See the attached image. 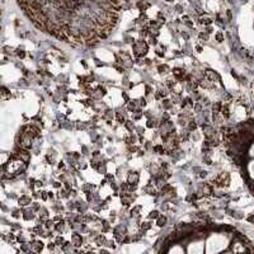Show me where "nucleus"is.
<instances>
[{
	"mask_svg": "<svg viewBox=\"0 0 254 254\" xmlns=\"http://www.w3.org/2000/svg\"><path fill=\"white\" fill-rule=\"evenodd\" d=\"M138 182V173L132 172L129 175V184H137Z\"/></svg>",
	"mask_w": 254,
	"mask_h": 254,
	"instance_id": "nucleus-5",
	"label": "nucleus"
},
{
	"mask_svg": "<svg viewBox=\"0 0 254 254\" xmlns=\"http://www.w3.org/2000/svg\"><path fill=\"white\" fill-rule=\"evenodd\" d=\"M134 52L136 56L141 57V56H145L147 54V45L144 42V41H138L135 46H134Z\"/></svg>",
	"mask_w": 254,
	"mask_h": 254,
	"instance_id": "nucleus-2",
	"label": "nucleus"
},
{
	"mask_svg": "<svg viewBox=\"0 0 254 254\" xmlns=\"http://www.w3.org/2000/svg\"><path fill=\"white\" fill-rule=\"evenodd\" d=\"M32 248L36 252H41L42 248H43V244L41 243V241H33V243H32Z\"/></svg>",
	"mask_w": 254,
	"mask_h": 254,
	"instance_id": "nucleus-9",
	"label": "nucleus"
},
{
	"mask_svg": "<svg viewBox=\"0 0 254 254\" xmlns=\"http://www.w3.org/2000/svg\"><path fill=\"white\" fill-rule=\"evenodd\" d=\"M140 106H141V107H145V106H146V101H145V98H141V99H140Z\"/></svg>",
	"mask_w": 254,
	"mask_h": 254,
	"instance_id": "nucleus-31",
	"label": "nucleus"
},
{
	"mask_svg": "<svg viewBox=\"0 0 254 254\" xmlns=\"http://www.w3.org/2000/svg\"><path fill=\"white\" fill-rule=\"evenodd\" d=\"M33 183H34V179H29V187H33L34 186Z\"/></svg>",
	"mask_w": 254,
	"mask_h": 254,
	"instance_id": "nucleus-41",
	"label": "nucleus"
},
{
	"mask_svg": "<svg viewBox=\"0 0 254 254\" xmlns=\"http://www.w3.org/2000/svg\"><path fill=\"white\" fill-rule=\"evenodd\" d=\"M98 170H99L101 173H102V172L104 173V172H106V165H99V166H98Z\"/></svg>",
	"mask_w": 254,
	"mask_h": 254,
	"instance_id": "nucleus-32",
	"label": "nucleus"
},
{
	"mask_svg": "<svg viewBox=\"0 0 254 254\" xmlns=\"http://www.w3.org/2000/svg\"><path fill=\"white\" fill-rule=\"evenodd\" d=\"M54 186H55L56 188H59V187H60V183H59V182H55V184H54Z\"/></svg>",
	"mask_w": 254,
	"mask_h": 254,
	"instance_id": "nucleus-43",
	"label": "nucleus"
},
{
	"mask_svg": "<svg viewBox=\"0 0 254 254\" xmlns=\"http://www.w3.org/2000/svg\"><path fill=\"white\" fill-rule=\"evenodd\" d=\"M123 111H121V109H118L117 111V121L119 123H125L126 122V119H125V114L122 113Z\"/></svg>",
	"mask_w": 254,
	"mask_h": 254,
	"instance_id": "nucleus-11",
	"label": "nucleus"
},
{
	"mask_svg": "<svg viewBox=\"0 0 254 254\" xmlns=\"http://www.w3.org/2000/svg\"><path fill=\"white\" fill-rule=\"evenodd\" d=\"M17 55H18V57H20V59H23V57H24V51H23V48L17 50Z\"/></svg>",
	"mask_w": 254,
	"mask_h": 254,
	"instance_id": "nucleus-26",
	"label": "nucleus"
},
{
	"mask_svg": "<svg viewBox=\"0 0 254 254\" xmlns=\"http://www.w3.org/2000/svg\"><path fill=\"white\" fill-rule=\"evenodd\" d=\"M33 217H34L33 211H26L24 212V218H26V220H32Z\"/></svg>",
	"mask_w": 254,
	"mask_h": 254,
	"instance_id": "nucleus-15",
	"label": "nucleus"
},
{
	"mask_svg": "<svg viewBox=\"0 0 254 254\" xmlns=\"http://www.w3.org/2000/svg\"><path fill=\"white\" fill-rule=\"evenodd\" d=\"M62 244H64V238H62V236H57V238H56V245H61L62 246Z\"/></svg>",
	"mask_w": 254,
	"mask_h": 254,
	"instance_id": "nucleus-24",
	"label": "nucleus"
},
{
	"mask_svg": "<svg viewBox=\"0 0 254 254\" xmlns=\"http://www.w3.org/2000/svg\"><path fill=\"white\" fill-rule=\"evenodd\" d=\"M154 151L156 153V154H163L164 153V147L161 146V145H156L154 147Z\"/></svg>",
	"mask_w": 254,
	"mask_h": 254,
	"instance_id": "nucleus-18",
	"label": "nucleus"
},
{
	"mask_svg": "<svg viewBox=\"0 0 254 254\" xmlns=\"http://www.w3.org/2000/svg\"><path fill=\"white\" fill-rule=\"evenodd\" d=\"M165 222H166V217L165 216H159L158 217V226H164L165 225Z\"/></svg>",
	"mask_w": 254,
	"mask_h": 254,
	"instance_id": "nucleus-13",
	"label": "nucleus"
},
{
	"mask_svg": "<svg viewBox=\"0 0 254 254\" xmlns=\"http://www.w3.org/2000/svg\"><path fill=\"white\" fill-rule=\"evenodd\" d=\"M158 70H159V73H160V74H165V73H168L169 67L166 66V65H160V66L158 67Z\"/></svg>",
	"mask_w": 254,
	"mask_h": 254,
	"instance_id": "nucleus-14",
	"label": "nucleus"
},
{
	"mask_svg": "<svg viewBox=\"0 0 254 254\" xmlns=\"http://www.w3.org/2000/svg\"><path fill=\"white\" fill-rule=\"evenodd\" d=\"M122 97L125 98V101H126V102H129V95H127L126 93H123V94H122Z\"/></svg>",
	"mask_w": 254,
	"mask_h": 254,
	"instance_id": "nucleus-39",
	"label": "nucleus"
},
{
	"mask_svg": "<svg viewBox=\"0 0 254 254\" xmlns=\"http://www.w3.org/2000/svg\"><path fill=\"white\" fill-rule=\"evenodd\" d=\"M202 192H203V196H210L212 193L211 186H209V184H205V186L202 187Z\"/></svg>",
	"mask_w": 254,
	"mask_h": 254,
	"instance_id": "nucleus-10",
	"label": "nucleus"
},
{
	"mask_svg": "<svg viewBox=\"0 0 254 254\" xmlns=\"http://www.w3.org/2000/svg\"><path fill=\"white\" fill-rule=\"evenodd\" d=\"M55 244H56V243H55ZM55 244H54V243H50V244H48V249H50V250H54V249H55Z\"/></svg>",
	"mask_w": 254,
	"mask_h": 254,
	"instance_id": "nucleus-35",
	"label": "nucleus"
},
{
	"mask_svg": "<svg viewBox=\"0 0 254 254\" xmlns=\"http://www.w3.org/2000/svg\"><path fill=\"white\" fill-rule=\"evenodd\" d=\"M200 109H201V106L197 104V106H196V111H200Z\"/></svg>",
	"mask_w": 254,
	"mask_h": 254,
	"instance_id": "nucleus-44",
	"label": "nucleus"
},
{
	"mask_svg": "<svg viewBox=\"0 0 254 254\" xmlns=\"http://www.w3.org/2000/svg\"><path fill=\"white\" fill-rule=\"evenodd\" d=\"M205 75L207 78H209L210 82H215V80H220V76H218V74L216 71H212V70H206Z\"/></svg>",
	"mask_w": 254,
	"mask_h": 254,
	"instance_id": "nucleus-4",
	"label": "nucleus"
},
{
	"mask_svg": "<svg viewBox=\"0 0 254 254\" xmlns=\"http://www.w3.org/2000/svg\"><path fill=\"white\" fill-rule=\"evenodd\" d=\"M18 213H19V211H18V210H15V211L13 212V216H14V217H18V216H19Z\"/></svg>",
	"mask_w": 254,
	"mask_h": 254,
	"instance_id": "nucleus-38",
	"label": "nucleus"
},
{
	"mask_svg": "<svg viewBox=\"0 0 254 254\" xmlns=\"http://www.w3.org/2000/svg\"><path fill=\"white\" fill-rule=\"evenodd\" d=\"M64 228H65V226H64V222L62 221H60L59 224L56 225V230H57V231H62Z\"/></svg>",
	"mask_w": 254,
	"mask_h": 254,
	"instance_id": "nucleus-23",
	"label": "nucleus"
},
{
	"mask_svg": "<svg viewBox=\"0 0 254 254\" xmlns=\"http://www.w3.org/2000/svg\"><path fill=\"white\" fill-rule=\"evenodd\" d=\"M46 193H47V192H41V196H42V198H43V200L47 198V194H46Z\"/></svg>",
	"mask_w": 254,
	"mask_h": 254,
	"instance_id": "nucleus-37",
	"label": "nucleus"
},
{
	"mask_svg": "<svg viewBox=\"0 0 254 254\" xmlns=\"http://www.w3.org/2000/svg\"><path fill=\"white\" fill-rule=\"evenodd\" d=\"M160 215H159V212L158 211H151L149 213V218H158Z\"/></svg>",
	"mask_w": 254,
	"mask_h": 254,
	"instance_id": "nucleus-21",
	"label": "nucleus"
},
{
	"mask_svg": "<svg viewBox=\"0 0 254 254\" xmlns=\"http://www.w3.org/2000/svg\"><path fill=\"white\" fill-rule=\"evenodd\" d=\"M150 228H151V224H150L149 221H145V222L141 224V229L142 230H149Z\"/></svg>",
	"mask_w": 254,
	"mask_h": 254,
	"instance_id": "nucleus-20",
	"label": "nucleus"
},
{
	"mask_svg": "<svg viewBox=\"0 0 254 254\" xmlns=\"http://www.w3.org/2000/svg\"><path fill=\"white\" fill-rule=\"evenodd\" d=\"M36 28L62 42L89 47L116 28L130 0H17Z\"/></svg>",
	"mask_w": 254,
	"mask_h": 254,
	"instance_id": "nucleus-1",
	"label": "nucleus"
},
{
	"mask_svg": "<svg viewBox=\"0 0 254 254\" xmlns=\"http://www.w3.org/2000/svg\"><path fill=\"white\" fill-rule=\"evenodd\" d=\"M42 184H43V183H42L41 181H37V182H36V186H37V187H41Z\"/></svg>",
	"mask_w": 254,
	"mask_h": 254,
	"instance_id": "nucleus-40",
	"label": "nucleus"
},
{
	"mask_svg": "<svg viewBox=\"0 0 254 254\" xmlns=\"http://www.w3.org/2000/svg\"><path fill=\"white\" fill-rule=\"evenodd\" d=\"M29 203H31V198L27 197V196H23V197L19 198V205L20 206H27V205H29Z\"/></svg>",
	"mask_w": 254,
	"mask_h": 254,
	"instance_id": "nucleus-8",
	"label": "nucleus"
},
{
	"mask_svg": "<svg viewBox=\"0 0 254 254\" xmlns=\"http://www.w3.org/2000/svg\"><path fill=\"white\" fill-rule=\"evenodd\" d=\"M125 125L127 127V130H130V131H132V130L135 129V126H134V123H132V121H126Z\"/></svg>",
	"mask_w": 254,
	"mask_h": 254,
	"instance_id": "nucleus-19",
	"label": "nucleus"
},
{
	"mask_svg": "<svg viewBox=\"0 0 254 254\" xmlns=\"http://www.w3.org/2000/svg\"><path fill=\"white\" fill-rule=\"evenodd\" d=\"M156 55L160 56V57H164V52H161L160 50H156Z\"/></svg>",
	"mask_w": 254,
	"mask_h": 254,
	"instance_id": "nucleus-36",
	"label": "nucleus"
},
{
	"mask_svg": "<svg viewBox=\"0 0 254 254\" xmlns=\"http://www.w3.org/2000/svg\"><path fill=\"white\" fill-rule=\"evenodd\" d=\"M173 75H174L177 79H183L184 78V70L183 69H179V67H175L174 70H173Z\"/></svg>",
	"mask_w": 254,
	"mask_h": 254,
	"instance_id": "nucleus-7",
	"label": "nucleus"
},
{
	"mask_svg": "<svg viewBox=\"0 0 254 254\" xmlns=\"http://www.w3.org/2000/svg\"><path fill=\"white\" fill-rule=\"evenodd\" d=\"M200 177H201V178H203V177H206V172H202L201 174H200Z\"/></svg>",
	"mask_w": 254,
	"mask_h": 254,
	"instance_id": "nucleus-42",
	"label": "nucleus"
},
{
	"mask_svg": "<svg viewBox=\"0 0 254 254\" xmlns=\"http://www.w3.org/2000/svg\"><path fill=\"white\" fill-rule=\"evenodd\" d=\"M98 90H99V91H101V94H102V95H104V94L107 93V91H106V88H104V86H98Z\"/></svg>",
	"mask_w": 254,
	"mask_h": 254,
	"instance_id": "nucleus-28",
	"label": "nucleus"
},
{
	"mask_svg": "<svg viewBox=\"0 0 254 254\" xmlns=\"http://www.w3.org/2000/svg\"><path fill=\"white\" fill-rule=\"evenodd\" d=\"M216 39H217L218 42H221V41H222V34H221V33H217V34H216Z\"/></svg>",
	"mask_w": 254,
	"mask_h": 254,
	"instance_id": "nucleus-33",
	"label": "nucleus"
},
{
	"mask_svg": "<svg viewBox=\"0 0 254 254\" xmlns=\"http://www.w3.org/2000/svg\"><path fill=\"white\" fill-rule=\"evenodd\" d=\"M108 229H109V226H108V222H107V221H103V230H104V231H107Z\"/></svg>",
	"mask_w": 254,
	"mask_h": 254,
	"instance_id": "nucleus-30",
	"label": "nucleus"
},
{
	"mask_svg": "<svg viewBox=\"0 0 254 254\" xmlns=\"http://www.w3.org/2000/svg\"><path fill=\"white\" fill-rule=\"evenodd\" d=\"M149 129H153V127H155L156 126V123H155V118H149V121H147V125H146Z\"/></svg>",
	"mask_w": 254,
	"mask_h": 254,
	"instance_id": "nucleus-17",
	"label": "nucleus"
},
{
	"mask_svg": "<svg viewBox=\"0 0 254 254\" xmlns=\"http://www.w3.org/2000/svg\"><path fill=\"white\" fill-rule=\"evenodd\" d=\"M82 64H83V65H84V66H85V67H86V62H85V61H84V60H82Z\"/></svg>",
	"mask_w": 254,
	"mask_h": 254,
	"instance_id": "nucleus-46",
	"label": "nucleus"
},
{
	"mask_svg": "<svg viewBox=\"0 0 254 254\" xmlns=\"http://www.w3.org/2000/svg\"><path fill=\"white\" fill-rule=\"evenodd\" d=\"M163 104H164V107H165V108H169V107H170L169 101H164V102H163Z\"/></svg>",
	"mask_w": 254,
	"mask_h": 254,
	"instance_id": "nucleus-34",
	"label": "nucleus"
},
{
	"mask_svg": "<svg viewBox=\"0 0 254 254\" xmlns=\"http://www.w3.org/2000/svg\"><path fill=\"white\" fill-rule=\"evenodd\" d=\"M83 243V238H82V235H79V234H74L73 235V244L75 246H79V245H82Z\"/></svg>",
	"mask_w": 254,
	"mask_h": 254,
	"instance_id": "nucleus-6",
	"label": "nucleus"
},
{
	"mask_svg": "<svg viewBox=\"0 0 254 254\" xmlns=\"http://www.w3.org/2000/svg\"><path fill=\"white\" fill-rule=\"evenodd\" d=\"M229 182H230V177L228 173H221V174L216 178V183L218 186H228Z\"/></svg>",
	"mask_w": 254,
	"mask_h": 254,
	"instance_id": "nucleus-3",
	"label": "nucleus"
},
{
	"mask_svg": "<svg viewBox=\"0 0 254 254\" xmlns=\"http://www.w3.org/2000/svg\"><path fill=\"white\" fill-rule=\"evenodd\" d=\"M145 190L147 192V194H151V196H155V194H156V192H155V189L153 188L151 184H149V186H146V187H145Z\"/></svg>",
	"mask_w": 254,
	"mask_h": 254,
	"instance_id": "nucleus-12",
	"label": "nucleus"
},
{
	"mask_svg": "<svg viewBox=\"0 0 254 254\" xmlns=\"http://www.w3.org/2000/svg\"><path fill=\"white\" fill-rule=\"evenodd\" d=\"M46 228H47V229H52L54 228V221L52 220H47V221H46Z\"/></svg>",
	"mask_w": 254,
	"mask_h": 254,
	"instance_id": "nucleus-27",
	"label": "nucleus"
},
{
	"mask_svg": "<svg viewBox=\"0 0 254 254\" xmlns=\"http://www.w3.org/2000/svg\"><path fill=\"white\" fill-rule=\"evenodd\" d=\"M140 210H141V207H140V206H138V207H136V209H134V210L131 211V216H137V215H138L137 212L140 211Z\"/></svg>",
	"mask_w": 254,
	"mask_h": 254,
	"instance_id": "nucleus-25",
	"label": "nucleus"
},
{
	"mask_svg": "<svg viewBox=\"0 0 254 254\" xmlns=\"http://www.w3.org/2000/svg\"><path fill=\"white\" fill-rule=\"evenodd\" d=\"M196 127H197V125H196V122H194V121H189V125H188V129H189V131H193V130H196Z\"/></svg>",
	"mask_w": 254,
	"mask_h": 254,
	"instance_id": "nucleus-22",
	"label": "nucleus"
},
{
	"mask_svg": "<svg viewBox=\"0 0 254 254\" xmlns=\"http://www.w3.org/2000/svg\"><path fill=\"white\" fill-rule=\"evenodd\" d=\"M95 241H97V244H98V245H102V244L106 241V239H104V236H103V235H99V236H97Z\"/></svg>",
	"mask_w": 254,
	"mask_h": 254,
	"instance_id": "nucleus-16",
	"label": "nucleus"
},
{
	"mask_svg": "<svg viewBox=\"0 0 254 254\" xmlns=\"http://www.w3.org/2000/svg\"><path fill=\"white\" fill-rule=\"evenodd\" d=\"M173 101H174L173 103H178V102H179V95H178V94H174V95H173Z\"/></svg>",
	"mask_w": 254,
	"mask_h": 254,
	"instance_id": "nucleus-29",
	"label": "nucleus"
},
{
	"mask_svg": "<svg viewBox=\"0 0 254 254\" xmlns=\"http://www.w3.org/2000/svg\"><path fill=\"white\" fill-rule=\"evenodd\" d=\"M65 187H66L67 189H70V186H69V183H67V182H65Z\"/></svg>",
	"mask_w": 254,
	"mask_h": 254,
	"instance_id": "nucleus-45",
	"label": "nucleus"
}]
</instances>
